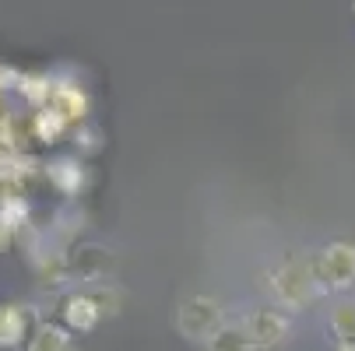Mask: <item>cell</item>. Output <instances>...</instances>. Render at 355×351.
<instances>
[{"label":"cell","mask_w":355,"mask_h":351,"mask_svg":"<svg viewBox=\"0 0 355 351\" xmlns=\"http://www.w3.org/2000/svg\"><path fill=\"white\" fill-rule=\"evenodd\" d=\"M320 281L313 274V264H299V260H288L282 264L275 274H271V291L282 306L288 309H302V306H310L313 303V295H317Z\"/></svg>","instance_id":"obj_1"},{"label":"cell","mask_w":355,"mask_h":351,"mask_svg":"<svg viewBox=\"0 0 355 351\" xmlns=\"http://www.w3.org/2000/svg\"><path fill=\"white\" fill-rule=\"evenodd\" d=\"M222 327H225V313H222V306L215 303V298H208V295H193V298H187V303L176 309V330L187 341L208 344Z\"/></svg>","instance_id":"obj_2"},{"label":"cell","mask_w":355,"mask_h":351,"mask_svg":"<svg viewBox=\"0 0 355 351\" xmlns=\"http://www.w3.org/2000/svg\"><path fill=\"white\" fill-rule=\"evenodd\" d=\"M313 274L320 285L331 291H348L355 288V246L348 242H331L320 249V257L313 260Z\"/></svg>","instance_id":"obj_3"},{"label":"cell","mask_w":355,"mask_h":351,"mask_svg":"<svg viewBox=\"0 0 355 351\" xmlns=\"http://www.w3.org/2000/svg\"><path fill=\"white\" fill-rule=\"evenodd\" d=\"M243 330L253 341V348H271V344H282L292 334V320L282 309H257L243 320Z\"/></svg>","instance_id":"obj_4"},{"label":"cell","mask_w":355,"mask_h":351,"mask_svg":"<svg viewBox=\"0 0 355 351\" xmlns=\"http://www.w3.org/2000/svg\"><path fill=\"white\" fill-rule=\"evenodd\" d=\"M60 316H64V327H67L71 334H88V330L98 327V320H103V309L95 306L92 295L74 291V295H67L64 303H60Z\"/></svg>","instance_id":"obj_5"},{"label":"cell","mask_w":355,"mask_h":351,"mask_svg":"<svg viewBox=\"0 0 355 351\" xmlns=\"http://www.w3.org/2000/svg\"><path fill=\"white\" fill-rule=\"evenodd\" d=\"M49 109L60 113L67 123H78V120H85V113H88V98H85V91L74 88V84H57L53 95H49Z\"/></svg>","instance_id":"obj_6"},{"label":"cell","mask_w":355,"mask_h":351,"mask_svg":"<svg viewBox=\"0 0 355 351\" xmlns=\"http://www.w3.org/2000/svg\"><path fill=\"white\" fill-rule=\"evenodd\" d=\"M28 351H78L74 337L67 327L57 323H35L32 337H28Z\"/></svg>","instance_id":"obj_7"},{"label":"cell","mask_w":355,"mask_h":351,"mask_svg":"<svg viewBox=\"0 0 355 351\" xmlns=\"http://www.w3.org/2000/svg\"><path fill=\"white\" fill-rule=\"evenodd\" d=\"M46 176H49V183H53L57 190H64V193H78V186L85 179L78 159H57V162H49Z\"/></svg>","instance_id":"obj_8"},{"label":"cell","mask_w":355,"mask_h":351,"mask_svg":"<svg viewBox=\"0 0 355 351\" xmlns=\"http://www.w3.org/2000/svg\"><path fill=\"white\" fill-rule=\"evenodd\" d=\"M331 330L341 344H355V295H345L331 309Z\"/></svg>","instance_id":"obj_9"},{"label":"cell","mask_w":355,"mask_h":351,"mask_svg":"<svg viewBox=\"0 0 355 351\" xmlns=\"http://www.w3.org/2000/svg\"><path fill=\"white\" fill-rule=\"evenodd\" d=\"M208 351H253V341L246 337L243 327H222L208 341Z\"/></svg>","instance_id":"obj_10"},{"label":"cell","mask_w":355,"mask_h":351,"mask_svg":"<svg viewBox=\"0 0 355 351\" xmlns=\"http://www.w3.org/2000/svg\"><path fill=\"white\" fill-rule=\"evenodd\" d=\"M53 81L49 78H42V74H21V95L28 98L32 106H49V95H53Z\"/></svg>","instance_id":"obj_11"},{"label":"cell","mask_w":355,"mask_h":351,"mask_svg":"<svg viewBox=\"0 0 355 351\" xmlns=\"http://www.w3.org/2000/svg\"><path fill=\"white\" fill-rule=\"evenodd\" d=\"M32 127H35V137H39V141H57V137L67 130V120L46 106L42 113H35V123H32Z\"/></svg>","instance_id":"obj_12"},{"label":"cell","mask_w":355,"mask_h":351,"mask_svg":"<svg viewBox=\"0 0 355 351\" xmlns=\"http://www.w3.org/2000/svg\"><path fill=\"white\" fill-rule=\"evenodd\" d=\"M92 298H95V306L103 309V313H110V316L120 313V295H116V288H98V291H92Z\"/></svg>","instance_id":"obj_13"},{"label":"cell","mask_w":355,"mask_h":351,"mask_svg":"<svg viewBox=\"0 0 355 351\" xmlns=\"http://www.w3.org/2000/svg\"><path fill=\"white\" fill-rule=\"evenodd\" d=\"M11 235H15V228H8V225H0V253L11 246Z\"/></svg>","instance_id":"obj_14"},{"label":"cell","mask_w":355,"mask_h":351,"mask_svg":"<svg viewBox=\"0 0 355 351\" xmlns=\"http://www.w3.org/2000/svg\"><path fill=\"white\" fill-rule=\"evenodd\" d=\"M334 351H355V344H338Z\"/></svg>","instance_id":"obj_15"},{"label":"cell","mask_w":355,"mask_h":351,"mask_svg":"<svg viewBox=\"0 0 355 351\" xmlns=\"http://www.w3.org/2000/svg\"><path fill=\"white\" fill-rule=\"evenodd\" d=\"M11 351H21V348H11Z\"/></svg>","instance_id":"obj_16"}]
</instances>
